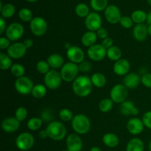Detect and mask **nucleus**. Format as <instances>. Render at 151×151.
Masks as SVG:
<instances>
[{
  "mask_svg": "<svg viewBox=\"0 0 151 151\" xmlns=\"http://www.w3.org/2000/svg\"><path fill=\"white\" fill-rule=\"evenodd\" d=\"M120 113L124 116H137L139 114V109L131 100H125L120 105Z\"/></svg>",
  "mask_w": 151,
  "mask_h": 151,
  "instance_id": "obj_21",
  "label": "nucleus"
},
{
  "mask_svg": "<svg viewBox=\"0 0 151 151\" xmlns=\"http://www.w3.org/2000/svg\"><path fill=\"white\" fill-rule=\"evenodd\" d=\"M142 120L144 125L146 128L151 129V111L145 112L142 116Z\"/></svg>",
  "mask_w": 151,
  "mask_h": 151,
  "instance_id": "obj_44",
  "label": "nucleus"
},
{
  "mask_svg": "<svg viewBox=\"0 0 151 151\" xmlns=\"http://www.w3.org/2000/svg\"><path fill=\"white\" fill-rule=\"evenodd\" d=\"M113 44H114L113 39H112V38H111L110 37H107L106 38L103 39V41H102V43H101L102 45H103V47L106 49V50H108V49H109L110 47H111L112 46H114Z\"/></svg>",
  "mask_w": 151,
  "mask_h": 151,
  "instance_id": "obj_48",
  "label": "nucleus"
},
{
  "mask_svg": "<svg viewBox=\"0 0 151 151\" xmlns=\"http://www.w3.org/2000/svg\"><path fill=\"white\" fill-rule=\"evenodd\" d=\"M24 27L23 25L18 22H13L8 25L6 29L5 34L6 37L10 41L16 42V41L20 39L24 35Z\"/></svg>",
  "mask_w": 151,
  "mask_h": 151,
  "instance_id": "obj_10",
  "label": "nucleus"
},
{
  "mask_svg": "<svg viewBox=\"0 0 151 151\" xmlns=\"http://www.w3.org/2000/svg\"><path fill=\"white\" fill-rule=\"evenodd\" d=\"M147 14L146 12L142 10H135L131 14V19H132L134 23H136L137 24H143L145 21H147Z\"/></svg>",
  "mask_w": 151,
  "mask_h": 151,
  "instance_id": "obj_30",
  "label": "nucleus"
},
{
  "mask_svg": "<svg viewBox=\"0 0 151 151\" xmlns=\"http://www.w3.org/2000/svg\"><path fill=\"white\" fill-rule=\"evenodd\" d=\"M147 2L149 3V4L151 5V0H147Z\"/></svg>",
  "mask_w": 151,
  "mask_h": 151,
  "instance_id": "obj_58",
  "label": "nucleus"
},
{
  "mask_svg": "<svg viewBox=\"0 0 151 151\" xmlns=\"http://www.w3.org/2000/svg\"><path fill=\"white\" fill-rule=\"evenodd\" d=\"M16 9L13 4L8 3V4H5L1 10V17L4 19H9L11 18L12 16L14 15Z\"/></svg>",
  "mask_w": 151,
  "mask_h": 151,
  "instance_id": "obj_34",
  "label": "nucleus"
},
{
  "mask_svg": "<svg viewBox=\"0 0 151 151\" xmlns=\"http://www.w3.org/2000/svg\"><path fill=\"white\" fill-rule=\"evenodd\" d=\"M27 50L24 43L14 42L7 50V54L12 59H20L26 55Z\"/></svg>",
  "mask_w": 151,
  "mask_h": 151,
  "instance_id": "obj_14",
  "label": "nucleus"
},
{
  "mask_svg": "<svg viewBox=\"0 0 151 151\" xmlns=\"http://www.w3.org/2000/svg\"><path fill=\"white\" fill-rule=\"evenodd\" d=\"M12 65L13 62L11 58L6 53H0V69L3 71L10 69Z\"/></svg>",
  "mask_w": 151,
  "mask_h": 151,
  "instance_id": "obj_31",
  "label": "nucleus"
},
{
  "mask_svg": "<svg viewBox=\"0 0 151 151\" xmlns=\"http://www.w3.org/2000/svg\"><path fill=\"white\" fill-rule=\"evenodd\" d=\"M23 43H24V46L26 47V48L27 49V50H28V49H30L34 44L33 40L31 39V38H27V39H25Z\"/></svg>",
  "mask_w": 151,
  "mask_h": 151,
  "instance_id": "obj_51",
  "label": "nucleus"
},
{
  "mask_svg": "<svg viewBox=\"0 0 151 151\" xmlns=\"http://www.w3.org/2000/svg\"><path fill=\"white\" fill-rule=\"evenodd\" d=\"M90 4L95 11H102L108 7V0H91Z\"/></svg>",
  "mask_w": 151,
  "mask_h": 151,
  "instance_id": "obj_36",
  "label": "nucleus"
},
{
  "mask_svg": "<svg viewBox=\"0 0 151 151\" xmlns=\"http://www.w3.org/2000/svg\"><path fill=\"white\" fill-rule=\"evenodd\" d=\"M147 22L148 23L149 25L151 24V11L147 14Z\"/></svg>",
  "mask_w": 151,
  "mask_h": 151,
  "instance_id": "obj_53",
  "label": "nucleus"
},
{
  "mask_svg": "<svg viewBox=\"0 0 151 151\" xmlns=\"http://www.w3.org/2000/svg\"><path fill=\"white\" fill-rule=\"evenodd\" d=\"M114 107V102L111 98H104L99 103V109L103 113L111 111Z\"/></svg>",
  "mask_w": 151,
  "mask_h": 151,
  "instance_id": "obj_33",
  "label": "nucleus"
},
{
  "mask_svg": "<svg viewBox=\"0 0 151 151\" xmlns=\"http://www.w3.org/2000/svg\"><path fill=\"white\" fill-rule=\"evenodd\" d=\"M147 27L145 24H139L133 29V36L134 39L139 42H142L147 38Z\"/></svg>",
  "mask_w": 151,
  "mask_h": 151,
  "instance_id": "obj_22",
  "label": "nucleus"
},
{
  "mask_svg": "<svg viewBox=\"0 0 151 151\" xmlns=\"http://www.w3.org/2000/svg\"><path fill=\"white\" fill-rule=\"evenodd\" d=\"M90 151H101V150H100V148H99L98 147H91Z\"/></svg>",
  "mask_w": 151,
  "mask_h": 151,
  "instance_id": "obj_54",
  "label": "nucleus"
},
{
  "mask_svg": "<svg viewBox=\"0 0 151 151\" xmlns=\"http://www.w3.org/2000/svg\"><path fill=\"white\" fill-rule=\"evenodd\" d=\"M36 70L41 75H45L51 69H50V66L47 63V61H46V60H39L36 63Z\"/></svg>",
  "mask_w": 151,
  "mask_h": 151,
  "instance_id": "obj_39",
  "label": "nucleus"
},
{
  "mask_svg": "<svg viewBox=\"0 0 151 151\" xmlns=\"http://www.w3.org/2000/svg\"><path fill=\"white\" fill-rule=\"evenodd\" d=\"M6 22L4 20V18L1 17L0 18V34L2 35L4 32L6 31Z\"/></svg>",
  "mask_w": 151,
  "mask_h": 151,
  "instance_id": "obj_50",
  "label": "nucleus"
},
{
  "mask_svg": "<svg viewBox=\"0 0 151 151\" xmlns=\"http://www.w3.org/2000/svg\"><path fill=\"white\" fill-rule=\"evenodd\" d=\"M79 66L80 72H83V73H86V72H90L91 70V63L88 61H83L80 64H78Z\"/></svg>",
  "mask_w": 151,
  "mask_h": 151,
  "instance_id": "obj_45",
  "label": "nucleus"
},
{
  "mask_svg": "<svg viewBox=\"0 0 151 151\" xmlns=\"http://www.w3.org/2000/svg\"><path fill=\"white\" fill-rule=\"evenodd\" d=\"M141 83L146 88H151V73H145L141 77Z\"/></svg>",
  "mask_w": 151,
  "mask_h": 151,
  "instance_id": "obj_43",
  "label": "nucleus"
},
{
  "mask_svg": "<svg viewBox=\"0 0 151 151\" xmlns=\"http://www.w3.org/2000/svg\"><path fill=\"white\" fill-rule=\"evenodd\" d=\"M87 55L91 60L100 61L107 56V50L102 44H96L88 47L87 50Z\"/></svg>",
  "mask_w": 151,
  "mask_h": 151,
  "instance_id": "obj_11",
  "label": "nucleus"
},
{
  "mask_svg": "<svg viewBox=\"0 0 151 151\" xmlns=\"http://www.w3.org/2000/svg\"><path fill=\"white\" fill-rule=\"evenodd\" d=\"M26 1H29V2H34V1H36L37 0H26Z\"/></svg>",
  "mask_w": 151,
  "mask_h": 151,
  "instance_id": "obj_57",
  "label": "nucleus"
},
{
  "mask_svg": "<svg viewBox=\"0 0 151 151\" xmlns=\"http://www.w3.org/2000/svg\"><path fill=\"white\" fill-rule=\"evenodd\" d=\"M48 137L54 141H60L66 135V128L64 124L59 121H52L46 128Z\"/></svg>",
  "mask_w": 151,
  "mask_h": 151,
  "instance_id": "obj_3",
  "label": "nucleus"
},
{
  "mask_svg": "<svg viewBox=\"0 0 151 151\" xmlns=\"http://www.w3.org/2000/svg\"><path fill=\"white\" fill-rule=\"evenodd\" d=\"M85 25L88 31L97 32L100 28L102 27L101 16L96 12L90 13L86 17Z\"/></svg>",
  "mask_w": 151,
  "mask_h": 151,
  "instance_id": "obj_12",
  "label": "nucleus"
},
{
  "mask_svg": "<svg viewBox=\"0 0 151 151\" xmlns=\"http://www.w3.org/2000/svg\"><path fill=\"white\" fill-rule=\"evenodd\" d=\"M66 147L69 151H81L83 148V141L78 134H71L66 138Z\"/></svg>",
  "mask_w": 151,
  "mask_h": 151,
  "instance_id": "obj_18",
  "label": "nucleus"
},
{
  "mask_svg": "<svg viewBox=\"0 0 151 151\" xmlns=\"http://www.w3.org/2000/svg\"><path fill=\"white\" fill-rule=\"evenodd\" d=\"M72 129L78 134H86L91 129V121L85 114H79L74 116L71 121Z\"/></svg>",
  "mask_w": 151,
  "mask_h": 151,
  "instance_id": "obj_2",
  "label": "nucleus"
},
{
  "mask_svg": "<svg viewBox=\"0 0 151 151\" xmlns=\"http://www.w3.org/2000/svg\"><path fill=\"white\" fill-rule=\"evenodd\" d=\"M38 136H39V138L41 139H46L48 137V134H47V130H41L39 131V134H38Z\"/></svg>",
  "mask_w": 151,
  "mask_h": 151,
  "instance_id": "obj_52",
  "label": "nucleus"
},
{
  "mask_svg": "<svg viewBox=\"0 0 151 151\" xmlns=\"http://www.w3.org/2000/svg\"><path fill=\"white\" fill-rule=\"evenodd\" d=\"M75 13L77 16L81 18H86L89 14V8L88 5L84 3H80L75 7Z\"/></svg>",
  "mask_w": 151,
  "mask_h": 151,
  "instance_id": "obj_37",
  "label": "nucleus"
},
{
  "mask_svg": "<svg viewBox=\"0 0 151 151\" xmlns=\"http://www.w3.org/2000/svg\"><path fill=\"white\" fill-rule=\"evenodd\" d=\"M148 148H149V151H151V140L149 143V146H148Z\"/></svg>",
  "mask_w": 151,
  "mask_h": 151,
  "instance_id": "obj_56",
  "label": "nucleus"
},
{
  "mask_svg": "<svg viewBox=\"0 0 151 151\" xmlns=\"http://www.w3.org/2000/svg\"><path fill=\"white\" fill-rule=\"evenodd\" d=\"M93 86L91 78H88L87 75L78 76L72 82L73 92L79 97H88L92 91Z\"/></svg>",
  "mask_w": 151,
  "mask_h": 151,
  "instance_id": "obj_1",
  "label": "nucleus"
},
{
  "mask_svg": "<svg viewBox=\"0 0 151 151\" xmlns=\"http://www.w3.org/2000/svg\"><path fill=\"white\" fill-rule=\"evenodd\" d=\"M122 51L120 49L116 46H112L107 50L108 58L112 61H117L122 58Z\"/></svg>",
  "mask_w": 151,
  "mask_h": 151,
  "instance_id": "obj_28",
  "label": "nucleus"
},
{
  "mask_svg": "<svg viewBox=\"0 0 151 151\" xmlns=\"http://www.w3.org/2000/svg\"><path fill=\"white\" fill-rule=\"evenodd\" d=\"M62 151H69V150H62Z\"/></svg>",
  "mask_w": 151,
  "mask_h": 151,
  "instance_id": "obj_59",
  "label": "nucleus"
},
{
  "mask_svg": "<svg viewBox=\"0 0 151 151\" xmlns=\"http://www.w3.org/2000/svg\"><path fill=\"white\" fill-rule=\"evenodd\" d=\"M47 88L44 84H36L34 86L33 88L32 91V97L36 99H41L47 94Z\"/></svg>",
  "mask_w": 151,
  "mask_h": 151,
  "instance_id": "obj_29",
  "label": "nucleus"
},
{
  "mask_svg": "<svg viewBox=\"0 0 151 151\" xmlns=\"http://www.w3.org/2000/svg\"><path fill=\"white\" fill-rule=\"evenodd\" d=\"M119 24L122 27L125 28V29H130L134 24V22H133L131 17H129L128 16H124L121 18Z\"/></svg>",
  "mask_w": 151,
  "mask_h": 151,
  "instance_id": "obj_42",
  "label": "nucleus"
},
{
  "mask_svg": "<svg viewBox=\"0 0 151 151\" xmlns=\"http://www.w3.org/2000/svg\"><path fill=\"white\" fill-rule=\"evenodd\" d=\"M141 83V77L138 74L131 72L125 75L123 78V83L128 89H134L137 88Z\"/></svg>",
  "mask_w": 151,
  "mask_h": 151,
  "instance_id": "obj_20",
  "label": "nucleus"
},
{
  "mask_svg": "<svg viewBox=\"0 0 151 151\" xmlns=\"http://www.w3.org/2000/svg\"><path fill=\"white\" fill-rule=\"evenodd\" d=\"M147 33L151 36V24L148 25V27H147Z\"/></svg>",
  "mask_w": 151,
  "mask_h": 151,
  "instance_id": "obj_55",
  "label": "nucleus"
},
{
  "mask_svg": "<svg viewBox=\"0 0 151 151\" xmlns=\"http://www.w3.org/2000/svg\"><path fill=\"white\" fill-rule=\"evenodd\" d=\"M144 123L139 118H131L127 122L126 128L128 132L132 135H139L144 130Z\"/></svg>",
  "mask_w": 151,
  "mask_h": 151,
  "instance_id": "obj_17",
  "label": "nucleus"
},
{
  "mask_svg": "<svg viewBox=\"0 0 151 151\" xmlns=\"http://www.w3.org/2000/svg\"><path fill=\"white\" fill-rule=\"evenodd\" d=\"M96 33H97L98 38H100V39L102 40L105 39V38H106L107 37H109V32H108V31L103 27L100 28V29L96 32Z\"/></svg>",
  "mask_w": 151,
  "mask_h": 151,
  "instance_id": "obj_47",
  "label": "nucleus"
},
{
  "mask_svg": "<svg viewBox=\"0 0 151 151\" xmlns=\"http://www.w3.org/2000/svg\"><path fill=\"white\" fill-rule=\"evenodd\" d=\"M91 81L93 86L97 88H103L107 83L106 76L100 72H96L93 74L92 76L91 77Z\"/></svg>",
  "mask_w": 151,
  "mask_h": 151,
  "instance_id": "obj_27",
  "label": "nucleus"
},
{
  "mask_svg": "<svg viewBox=\"0 0 151 151\" xmlns=\"http://www.w3.org/2000/svg\"><path fill=\"white\" fill-rule=\"evenodd\" d=\"M27 110L26 109V108L23 107V106L19 107L16 109V111H15V117H16L20 122L25 120L26 118L27 117Z\"/></svg>",
  "mask_w": 151,
  "mask_h": 151,
  "instance_id": "obj_41",
  "label": "nucleus"
},
{
  "mask_svg": "<svg viewBox=\"0 0 151 151\" xmlns=\"http://www.w3.org/2000/svg\"><path fill=\"white\" fill-rule=\"evenodd\" d=\"M104 15L107 22L111 24L119 23L122 18L120 10L118 8V7H116L114 4H111L108 6L105 10Z\"/></svg>",
  "mask_w": 151,
  "mask_h": 151,
  "instance_id": "obj_15",
  "label": "nucleus"
},
{
  "mask_svg": "<svg viewBox=\"0 0 151 151\" xmlns=\"http://www.w3.org/2000/svg\"><path fill=\"white\" fill-rule=\"evenodd\" d=\"M19 17L22 22H30L32 21V13L29 9L24 7L22 8L19 12Z\"/></svg>",
  "mask_w": 151,
  "mask_h": 151,
  "instance_id": "obj_38",
  "label": "nucleus"
},
{
  "mask_svg": "<svg viewBox=\"0 0 151 151\" xmlns=\"http://www.w3.org/2000/svg\"><path fill=\"white\" fill-rule=\"evenodd\" d=\"M128 89L124 84H116L110 91V98L115 103H122L126 100Z\"/></svg>",
  "mask_w": 151,
  "mask_h": 151,
  "instance_id": "obj_8",
  "label": "nucleus"
},
{
  "mask_svg": "<svg viewBox=\"0 0 151 151\" xmlns=\"http://www.w3.org/2000/svg\"><path fill=\"white\" fill-rule=\"evenodd\" d=\"M43 125V120L40 117H32L27 121V127L29 131H38Z\"/></svg>",
  "mask_w": 151,
  "mask_h": 151,
  "instance_id": "obj_32",
  "label": "nucleus"
},
{
  "mask_svg": "<svg viewBox=\"0 0 151 151\" xmlns=\"http://www.w3.org/2000/svg\"><path fill=\"white\" fill-rule=\"evenodd\" d=\"M21 122L15 116L4 118L1 121V129L6 133H13L17 131L20 128Z\"/></svg>",
  "mask_w": 151,
  "mask_h": 151,
  "instance_id": "obj_16",
  "label": "nucleus"
},
{
  "mask_svg": "<svg viewBox=\"0 0 151 151\" xmlns=\"http://www.w3.org/2000/svg\"><path fill=\"white\" fill-rule=\"evenodd\" d=\"M103 142L109 147H115L119 145V139L115 134L107 133L103 137Z\"/></svg>",
  "mask_w": 151,
  "mask_h": 151,
  "instance_id": "obj_25",
  "label": "nucleus"
},
{
  "mask_svg": "<svg viewBox=\"0 0 151 151\" xmlns=\"http://www.w3.org/2000/svg\"><path fill=\"white\" fill-rule=\"evenodd\" d=\"M11 41L7 38V37H1L0 38V49L1 50H7L10 45Z\"/></svg>",
  "mask_w": 151,
  "mask_h": 151,
  "instance_id": "obj_46",
  "label": "nucleus"
},
{
  "mask_svg": "<svg viewBox=\"0 0 151 151\" xmlns=\"http://www.w3.org/2000/svg\"><path fill=\"white\" fill-rule=\"evenodd\" d=\"M14 87L16 91L22 95H28L31 94L34 87L33 82L27 76L16 78Z\"/></svg>",
  "mask_w": 151,
  "mask_h": 151,
  "instance_id": "obj_6",
  "label": "nucleus"
},
{
  "mask_svg": "<svg viewBox=\"0 0 151 151\" xmlns=\"http://www.w3.org/2000/svg\"><path fill=\"white\" fill-rule=\"evenodd\" d=\"M97 38H98V37H97L96 32L88 31V32H86L81 37V43L84 47H86L88 48V47L96 44Z\"/></svg>",
  "mask_w": 151,
  "mask_h": 151,
  "instance_id": "obj_24",
  "label": "nucleus"
},
{
  "mask_svg": "<svg viewBox=\"0 0 151 151\" xmlns=\"http://www.w3.org/2000/svg\"><path fill=\"white\" fill-rule=\"evenodd\" d=\"M66 56L69 62L80 64L84 61L85 53L81 47L78 46H72L70 48L66 50Z\"/></svg>",
  "mask_w": 151,
  "mask_h": 151,
  "instance_id": "obj_13",
  "label": "nucleus"
},
{
  "mask_svg": "<svg viewBox=\"0 0 151 151\" xmlns=\"http://www.w3.org/2000/svg\"><path fill=\"white\" fill-rule=\"evenodd\" d=\"M63 79L60 72L55 69H51L48 73L44 75V85L48 89L55 90L60 86Z\"/></svg>",
  "mask_w": 151,
  "mask_h": 151,
  "instance_id": "obj_5",
  "label": "nucleus"
},
{
  "mask_svg": "<svg viewBox=\"0 0 151 151\" xmlns=\"http://www.w3.org/2000/svg\"><path fill=\"white\" fill-rule=\"evenodd\" d=\"M131 63L127 59L121 58L116 61L113 66V71L118 76H125L129 73Z\"/></svg>",
  "mask_w": 151,
  "mask_h": 151,
  "instance_id": "obj_19",
  "label": "nucleus"
},
{
  "mask_svg": "<svg viewBox=\"0 0 151 151\" xmlns=\"http://www.w3.org/2000/svg\"><path fill=\"white\" fill-rule=\"evenodd\" d=\"M47 23L45 19L40 16L33 18L29 22V29L35 36L41 37L47 31Z\"/></svg>",
  "mask_w": 151,
  "mask_h": 151,
  "instance_id": "obj_9",
  "label": "nucleus"
},
{
  "mask_svg": "<svg viewBox=\"0 0 151 151\" xmlns=\"http://www.w3.org/2000/svg\"><path fill=\"white\" fill-rule=\"evenodd\" d=\"M47 63L52 69H61L64 65V59L59 54H52L47 58Z\"/></svg>",
  "mask_w": 151,
  "mask_h": 151,
  "instance_id": "obj_23",
  "label": "nucleus"
},
{
  "mask_svg": "<svg viewBox=\"0 0 151 151\" xmlns=\"http://www.w3.org/2000/svg\"><path fill=\"white\" fill-rule=\"evenodd\" d=\"M145 145L139 138H133L128 142L126 151H144Z\"/></svg>",
  "mask_w": 151,
  "mask_h": 151,
  "instance_id": "obj_26",
  "label": "nucleus"
},
{
  "mask_svg": "<svg viewBox=\"0 0 151 151\" xmlns=\"http://www.w3.org/2000/svg\"><path fill=\"white\" fill-rule=\"evenodd\" d=\"M59 117L63 122H69L72 120L74 116L72 111L69 109H62L59 111Z\"/></svg>",
  "mask_w": 151,
  "mask_h": 151,
  "instance_id": "obj_40",
  "label": "nucleus"
},
{
  "mask_svg": "<svg viewBox=\"0 0 151 151\" xmlns=\"http://www.w3.org/2000/svg\"><path fill=\"white\" fill-rule=\"evenodd\" d=\"M41 119H42L43 122H50L52 119V115L50 114V111L49 109L44 110L41 114Z\"/></svg>",
  "mask_w": 151,
  "mask_h": 151,
  "instance_id": "obj_49",
  "label": "nucleus"
},
{
  "mask_svg": "<svg viewBox=\"0 0 151 151\" xmlns=\"http://www.w3.org/2000/svg\"><path fill=\"white\" fill-rule=\"evenodd\" d=\"M15 142L18 149L22 151H27L33 147L35 139L30 133L23 132L16 137Z\"/></svg>",
  "mask_w": 151,
  "mask_h": 151,
  "instance_id": "obj_7",
  "label": "nucleus"
},
{
  "mask_svg": "<svg viewBox=\"0 0 151 151\" xmlns=\"http://www.w3.org/2000/svg\"><path fill=\"white\" fill-rule=\"evenodd\" d=\"M10 70L12 75L16 77V78L24 76L25 68L23 65L20 64V63H14V64H13Z\"/></svg>",
  "mask_w": 151,
  "mask_h": 151,
  "instance_id": "obj_35",
  "label": "nucleus"
},
{
  "mask_svg": "<svg viewBox=\"0 0 151 151\" xmlns=\"http://www.w3.org/2000/svg\"><path fill=\"white\" fill-rule=\"evenodd\" d=\"M79 66L78 64L67 62L64 63L60 70V74L63 81L66 83L73 82L78 78L79 73Z\"/></svg>",
  "mask_w": 151,
  "mask_h": 151,
  "instance_id": "obj_4",
  "label": "nucleus"
}]
</instances>
